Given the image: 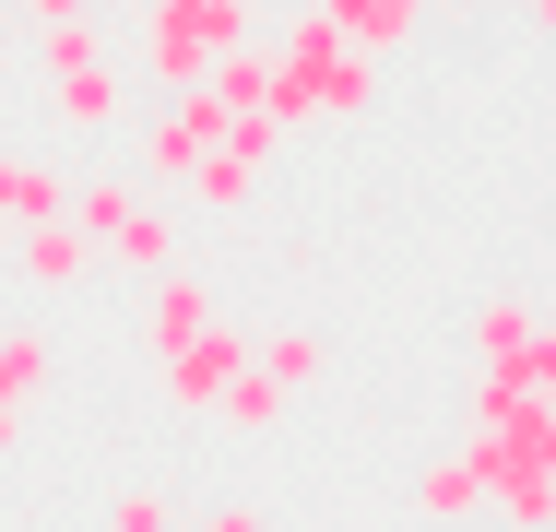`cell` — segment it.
<instances>
[{"label": "cell", "instance_id": "cell-15", "mask_svg": "<svg viewBox=\"0 0 556 532\" xmlns=\"http://www.w3.org/2000/svg\"><path fill=\"white\" fill-rule=\"evenodd\" d=\"M130 202H142V178H118V166H96V178H72V225L108 249L118 225H130Z\"/></svg>", "mask_w": 556, "mask_h": 532}, {"label": "cell", "instance_id": "cell-1", "mask_svg": "<svg viewBox=\"0 0 556 532\" xmlns=\"http://www.w3.org/2000/svg\"><path fill=\"white\" fill-rule=\"evenodd\" d=\"M379 106V60L343 36L332 12H308V0H285V36H273V118H367Z\"/></svg>", "mask_w": 556, "mask_h": 532}, {"label": "cell", "instance_id": "cell-17", "mask_svg": "<svg viewBox=\"0 0 556 532\" xmlns=\"http://www.w3.org/2000/svg\"><path fill=\"white\" fill-rule=\"evenodd\" d=\"M285 403H296V391H285L273 367H237V379H225V426H249V438H273V426H285Z\"/></svg>", "mask_w": 556, "mask_h": 532}, {"label": "cell", "instance_id": "cell-6", "mask_svg": "<svg viewBox=\"0 0 556 532\" xmlns=\"http://www.w3.org/2000/svg\"><path fill=\"white\" fill-rule=\"evenodd\" d=\"M214 273H154V284H142V343H154V355H178V343H202V331H214Z\"/></svg>", "mask_w": 556, "mask_h": 532}, {"label": "cell", "instance_id": "cell-11", "mask_svg": "<svg viewBox=\"0 0 556 532\" xmlns=\"http://www.w3.org/2000/svg\"><path fill=\"white\" fill-rule=\"evenodd\" d=\"M202 96H214L225 118H249V106H273V48H261V36H237V48L214 60V72H202Z\"/></svg>", "mask_w": 556, "mask_h": 532}, {"label": "cell", "instance_id": "cell-12", "mask_svg": "<svg viewBox=\"0 0 556 532\" xmlns=\"http://www.w3.org/2000/svg\"><path fill=\"white\" fill-rule=\"evenodd\" d=\"M533 331H545V308H533V296H473V367H509Z\"/></svg>", "mask_w": 556, "mask_h": 532}, {"label": "cell", "instance_id": "cell-20", "mask_svg": "<svg viewBox=\"0 0 556 532\" xmlns=\"http://www.w3.org/2000/svg\"><path fill=\"white\" fill-rule=\"evenodd\" d=\"M190 532H273V521H261L249 497H225V509H202V521H190Z\"/></svg>", "mask_w": 556, "mask_h": 532}, {"label": "cell", "instance_id": "cell-26", "mask_svg": "<svg viewBox=\"0 0 556 532\" xmlns=\"http://www.w3.org/2000/svg\"><path fill=\"white\" fill-rule=\"evenodd\" d=\"M485 12H521V0H485Z\"/></svg>", "mask_w": 556, "mask_h": 532}, {"label": "cell", "instance_id": "cell-24", "mask_svg": "<svg viewBox=\"0 0 556 532\" xmlns=\"http://www.w3.org/2000/svg\"><path fill=\"white\" fill-rule=\"evenodd\" d=\"M12 449H24V415H12V403H0V461H12Z\"/></svg>", "mask_w": 556, "mask_h": 532}, {"label": "cell", "instance_id": "cell-4", "mask_svg": "<svg viewBox=\"0 0 556 532\" xmlns=\"http://www.w3.org/2000/svg\"><path fill=\"white\" fill-rule=\"evenodd\" d=\"M225 142V106L190 84V96H166L154 118H142V190H190V166Z\"/></svg>", "mask_w": 556, "mask_h": 532}, {"label": "cell", "instance_id": "cell-23", "mask_svg": "<svg viewBox=\"0 0 556 532\" xmlns=\"http://www.w3.org/2000/svg\"><path fill=\"white\" fill-rule=\"evenodd\" d=\"M308 12H332V24H343V36H355V24H367V0H308Z\"/></svg>", "mask_w": 556, "mask_h": 532}, {"label": "cell", "instance_id": "cell-8", "mask_svg": "<svg viewBox=\"0 0 556 532\" xmlns=\"http://www.w3.org/2000/svg\"><path fill=\"white\" fill-rule=\"evenodd\" d=\"M84 273H96V237H84L72 213H60V225H24V284H36V296H72Z\"/></svg>", "mask_w": 556, "mask_h": 532}, {"label": "cell", "instance_id": "cell-10", "mask_svg": "<svg viewBox=\"0 0 556 532\" xmlns=\"http://www.w3.org/2000/svg\"><path fill=\"white\" fill-rule=\"evenodd\" d=\"M415 509H427V521H473V509H485V449H473V438L415 473Z\"/></svg>", "mask_w": 556, "mask_h": 532}, {"label": "cell", "instance_id": "cell-27", "mask_svg": "<svg viewBox=\"0 0 556 532\" xmlns=\"http://www.w3.org/2000/svg\"><path fill=\"white\" fill-rule=\"evenodd\" d=\"M545 225H556V202H545Z\"/></svg>", "mask_w": 556, "mask_h": 532}, {"label": "cell", "instance_id": "cell-5", "mask_svg": "<svg viewBox=\"0 0 556 532\" xmlns=\"http://www.w3.org/2000/svg\"><path fill=\"white\" fill-rule=\"evenodd\" d=\"M249 367V331H202V343H178V355H154V391H166V415H225V379Z\"/></svg>", "mask_w": 556, "mask_h": 532}, {"label": "cell", "instance_id": "cell-19", "mask_svg": "<svg viewBox=\"0 0 556 532\" xmlns=\"http://www.w3.org/2000/svg\"><path fill=\"white\" fill-rule=\"evenodd\" d=\"M521 379H533V403H545V415H556V319H545V331H533V343H521Z\"/></svg>", "mask_w": 556, "mask_h": 532}, {"label": "cell", "instance_id": "cell-2", "mask_svg": "<svg viewBox=\"0 0 556 532\" xmlns=\"http://www.w3.org/2000/svg\"><path fill=\"white\" fill-rule=\"evenodd\" d=\"M36 72H48V118H60V142L72 154H96L130 130V72H118L108 24L96 12H72V24H36Z\"/></svg>", "mask_w": 556, "mask_h": 532}, {"label": "cell", "instance_id": "cell-22", "mask_svg": "<svg viewBox=\"0 0 556 532\" xmlns=\"http://www.w3.org/2000/svg\"><path fill=\"white\" fill-rule=\"evenodd\" d=\"M12 48H24V12H12V0H0V72H12Z\"/></svg>", "mask_w": 556, "mask_h": 532}, {"label": "cell", "instance_id": "cell-25", "mask_svg": "<svg viewBox=\"0 0 556 532\" xmlns=\"http://www.w3.org/2000/svg\"><path fill=\"white\" fill-rule=\"evenodd\" d=\"M521 12H533V24H545V36H556V0H521Z\"/></svg>", "mask_w": 556, "mask_h": 532}, {"label": "cell", "instance_id": "cell-18", "mask_svg": "<svg viewBox=\"0 0 556 532\" xmlns=\"http://www.w3.org/2000/svg\"><path fill=\"white\" fill-rule=\"evenodd\" d=\"M108 532H178V497H166V485H118Z\"/></svg>", "mask_w": 556, "mask_h": 532}, {"label": "cell", "instance_id": "cell-9", "mask_svg": "<svg viewBox=\"0 0 556 532\" xmlns=\"http://www.w3.org/2000/svg\"><path fill=\"white\" fill-rule=\"evenodd\" d=\"M108 261H118V273H142V284H154V273H178V202H154V190H142L130 225L108 237Z\"/></svg>", "mask_w": 556, "mask_h": 532}, {"label": "cell", "instance_id": "cell-14", "mask_svg": "<svg viewBox=\"0 0 556 532\" xmlns=\"http://www.w3.org/2000/svg\"><path fill=\"white\" fill-rule=\"evenodd\" d=\"M473 449H485L497 473H545V485H556V415H545V403H533L521 426H497V438H473Z\"/></svg>", "mask_w": 556, "mask_h": 532}, {"label": "cell", "instance_id": "cell-3", "mask_svg": "<svg viewBox=\"0 0 556 532\" xmlns=\"http://www.w3.org/2000/svg\"><path fill=\"white\" fill-rule=\"evenodd\" d=\"M237 36H261V24L237 12V0H142V36H130V48H142V84L190 96V84L214 72Z\"/></svg>", "mask_w": 556, "mask_h": 532}, {"label": "cell", "instance_id": "cell-16", "mask_svg": "<svg viewBox=\"0 0 556 532\" xmlns=\"http://www.w3.org/2000/svg\"><path fill=\"white\" fill-rule=\"evenodd\" d=\"M249 367H273L285 391H308V379H320V331H308V319H273V331L249 343Z\"/></svg>", "mask_w": 556, "mask_h": 532}, {"label": "cell", "instance_id": "cell-21", "mask_svg": "<svg viewBox=\"0 0 556 532\" xmlns=\"http://www.w3.org/2000/svg\"><path fill=\"white\" fill-rule=\"evenodd\" d=\"M24 24H72V12H96V0H12Z\"/></svg>", "mask_w": 556, "mask_h": 532}, {"label": "cell", "instance_id": "cell-28", "mask_svg": "<svg viewBox=\"0 0 556 532\" xmlns=\"http://www.w3.org/2000/svg\"><path fill=\"white\" fill-rule=\"evenodd\" d=\"M427 12H439V0H427Z\"/></svg>", "mask_w": 556, "mask_h": 532}, {"label": "cell", "instance_id": "cell-7", "mask_svg": "<svg viewBox=\"0 0 556 532\" xmlns=\"http://www.w3.org/2000/svg\"><path fill=\"white\" fill-rule=\"evenodd\" d=\"M72 213V166L60 154H0V225L24 237V225H60Z\"/></svg>", "mask_w": 556, "mask_h": 532}, {"label": "cell", "instance_id": "cell-13", "mask_svg": "<svg viewBox=\"0 0 556 532\" xmlns=\"http://www.w3.org/2000/svg\"><path fill=\"white\" fill-rule=\"evenodd\" d=\"M48 367H60V355H48V331H36V319H0V403H12V415L48 391Z\"/></svg>", "mask_w": 556, "mask_h": 532}]
</instances>
